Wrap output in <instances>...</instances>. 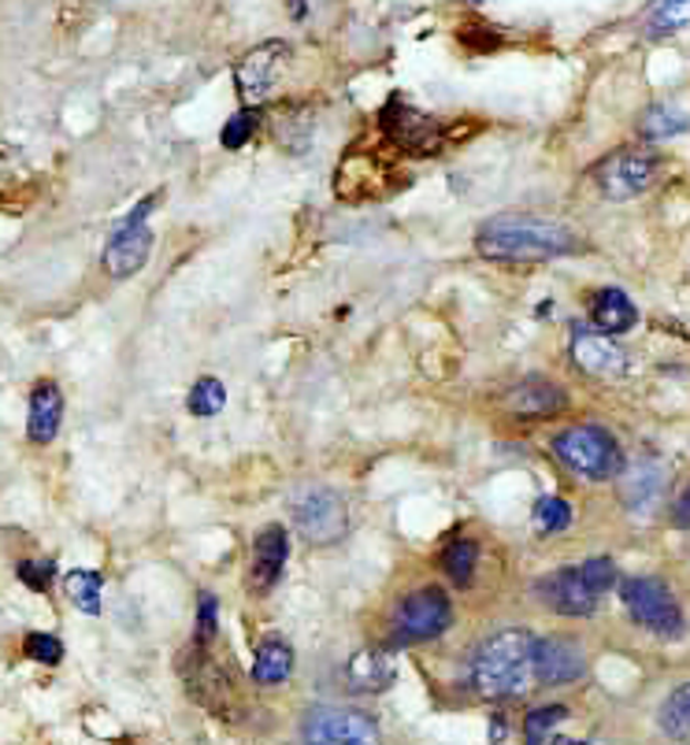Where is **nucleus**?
I'll use <instances>...</instances> for the list:
<instances>
[{
	"label": "nucleus",
	"instance_id": "obj_33",
	"mask_svg": "<svg viewBox=\"0 0 690 745\" xmlns=\"http://www.w3.org/2000/svg\"><path fill=\"white\" fill-rule=\"evenodd\" d=\"M579 575H583V582H587V587L601 598V593L612 590V582H617V563H612L609 557H594V560L579 563Z\"/></svg>",
	"mask_w": 690,
	"mask_h": 745
},
{
	"label": "nucleus",
	"instance_id": "obj_5",
	"mask_svg": "<svg viewBox=\"0 0 690 745\" xmlns=\"http://www.w3.org/2000/svg\"><path fill=\"white\" fill-rule=\"evenodd\" d=\"M293 524L312 546H334L349 530V508L331 486H305L293 494Z\"/></svg>",
	"mask_w": 690,
	"mask_h": 745
},
{
	"label": "nucleus",
	"instance_id": "obj_9",
	"mask_svg": "<svg viewBox=\"0 0 690 745\" xmlns=\"http://www.w3.org/2000/svg\"><path fill=\"white\" fill-rule=\"evenodd\" d=\"M305 745H379V727L357 708H312L301 723Z\"/></svg>",
	"mask_w": 690,
	"mask_h": 745
},
{
	"label": "nucleus",
	"instance_id": "obj_1",
	"mask_svg": "<svg viewBox=\"0 0 690 745\" xmlns=\"http://www.w3.org/2000/svg\"><path fill=\"white\" fill-rule=\"evenodd\" d=\"M475 249H480V257L497 263H538L571 257L583 249V241L568 227L538 216H497L480 227Z\"/></svg>",
	"mask_w": 690,
	"mask_h": 745
},
{
	"label": "nucleus",
	"instance_id": "obj_38",
	"mask_svg": "<svg viewBox=\"0 0 690 745\" xmlns=\"http://www.w3.org/2000/svg\"><path fill=\"white\" fill-rule=\"evenodd\" d=\"M505 738V716H494L491 720V742H502Z\"/></svg>",
	"mask_w": 690,
	"mask_h": 745
},
{
	"label": "nucleus",
	"instance_id": "obj_7",
	"mask_svg": "<svg viewBox=\"0 0 690 745\" xmlns=\"http://www.w3.org/2000/svg\"><path fill=\"white\" fill-rule=\"evenodd\" d=\"M379 126H382V134L394 142V148H401V153H409V156H431L442 148V123L431 120L428 112L405 104L398 93L382 104Z\"/></svg>",
	"mask_w": 690,
	"mask_h": 745
},
{
	"label": "nucleus",
	"instance_id": "obj_3",
	"mask_svg": "<svg viewBox=\"0 0 690 745\" xmlns=\"http://www.w3.org/2000/svg\"><path fill=\"white\" fill-rule=\"evenodd\" d=\"M554 456L568 467V472H576L583 478H594V483L617 478L624 472L620 442L612 438L605 427H594V423L560 431L554 438Z\"/></svg>",
	"mask_w": 690,
	"mask_h": 745
},
{
	"label": "nucleus",
	"instance_id": "obj_36",
	"mask_svg": "<svg viewBox=\"0 0 690 745\" xmlns=\"http://www.w3.org/2000/svg\"><path fill=\"white\" fill-rule=\"evenodd\" d=\"M23 653L30 656V660H38V664H60L63 660V645H60V638H52V634H27V642H23Z\"/></svg>",
	"mask_w": 690,
	"mask_h": 745
},
{
	"label": "nucleus",
	"instance_id": "obj_25",
	"mask_svg": "<svg viewBox=\"0 0 690 745\" xmlns=\"http://www.w3.org/2000/svg\"><path fill=\"white\" fill-rule=\"evenodd\" d=\"M687 126H690L687 112L672 108V104H653V108H646V112H642L639 134H642V137H650V142H665V137L683 134Z\"/></svg>",
	"mask_w": 690,
	"mask_h": 745
},
{
	"label": "nucleus",
	"instance_id": "obj_23",
	"mask_svg": "<svg viewBox=\"0 0 690 745\" xmlns=\"http://www.w3.org/2000/svg\"><path fill=\"white\" fill-rule=\"evenodd\" d=\"M661 731L679 745H690V683L676 686L661 705Z\"/></svg>",
	"mask_w": 690,
	"mask_h": 745
},
{
	"label": "nucleus",
	"instance_id": "obj_27",
	"mask_svg": "<svg viewBox=\"0 0 690 745\" xmlns=\"http://www.w3.org/2000/svg\"><path fill=\"white\" fill-rule=\"evenodd\" d=\"M275 134H279V142L290 148V153H305L312 142V115L309 108H286L279 112V120H275Z\"/></svg>",
	"mask_w": 690,
	"mask_h": 745
},
{
	"label": "nucleus",
	"instance_id": "obj_18",
	"mask_svg": "<svg viewBox=\"0 0 690 745\" xmlns=\"http://www.w3.org/2000/svg\"><path fill=\"white\" fill-rule=\"evenodd\" d=\"M394 679L398 668L387 649H360L346 664V683L353 694H382L387 686H394Z\"/></svg>",
	"mask_w": 690,
	"mask_h": 745
},
{
	"label": "nucleus",
	"instance_id": "obj_29",
	"mask_svg": "<svg viewBox=\"0 0 690 745\" xmlns=\"http://www.w3.org/2000/svg\"><path fill=\"white\" fill-rule=\"evenodd\" d=\"M223 404H227V390H223V382L205 375V379L194 382V390H189L186 408L194 412V416H219Z\"/></svg>",
	"mask_w": 690,
	"mask_h": 745
},
{
	"label": "nucleus",
	"instance_id": "obj_35",
	"mask_svg": "<svg viewBox=\"0 0 690 745\" xmlns=\"http://www.w3.org/2000/svg\"><path fill=\"white\" fill-rule=\"evenodd\" d=\"M219 631V601L216 593H200L197 598V645H208Z\"/></svg>",
	"mask_w": 690,
	"mask_h": 745
},
{
	"label": "nucleus",
	"instance_id": "obj_19",
	"mask_svg": "<svg viewBox=\"0 0 690 745\" xmlns=\"http://www.w3.org/2000/svg\"><path fill=\"white\" fill-rule=\"evenodd\" d=\"M565 404H568L565 390L549 379H524L508 393V408L524 420H549L557 416V412H565Z\"/></svg>",
	"mask_w": 690,
	"mask_h": 745
},
{
	"label": "nucleus",
	"instance_id": "obj_4",
	"mask_svg": "<svg viewBox=\"0 0 690 745\" xmlns=\"http://www.w3.org/2000/svg\"><path fill=\"white\" fill-rule=\"evenodd\" d=\"M624 609L631 612V620L650 631L657 638H679L683 634V612H679V601L672 598V590L665 587L661 579H650V575H635L620 587Z\"/></svg>",
	"mask_w": 690,
	"mask_h": 745
},
{
	"label": "nucleus",
	"instance_id": "obj_32",
	"mask_svg": "<svg viewBox=\"0 0 690 745\" xmlns=\"http://www.w3.org/2000/svg\"><path fill=\"white\" fill-rule=\"evenodd\" d=\"M257 126H260L257 108H241L238 115H230L227 126H223V134H219L223 148H241L253 134H257Z\"/></svg>",
	"mask_w": 690,
	"mask_h": 745
},
{
	"label": "nucleus",
	"instance_id": "obj_28",
	"mask_svg": "<svg viewBox=\"0 0 690 745\" xmlns=\"http://www.w3.org/2000/svg\"><path fill=\"white\" fill-rule=\"evenodd\" d=\"M690 23V0H653L646 27L650 34H672V30Z\"/></svg>",
	"mask_w": 690,
	"mask_h": 745
},
{
	"label": "nucleus",
	"instance_id": "obj_11",
	"mask_svg": "<svg viewBox=\"0 0 690 745\" xmlns=\"http://www.w3.org/2000/svg\"><path fill=\"white\" fill-rule=\"evenodd\" d=\"M531 664H535V679L543 686L576 683V679L587 672V656H583V649L576 642H568V638H535V656H531Z\"/></svg>",
	"mask_w": 690,
	"mask_h": 745
},
{
	"label": "nucleus",
	"instance_id": "obj_41",
	"mask_svg": "<svg viewBox=\"0 0 690 745\" xmlns=\"http://www.w3.org/2000/svg\"><path fill=\"white\" fill-rule=\"evenodd\" d=\"M468 4H486V0H468Z\"/></svg>",
	"mask_w": 690,
	"mask_h": 745
},
{
	"label": "nucleus",
	"instance_id": "obj_2",
	"mask_svg": "<svg viewBox=\"0 0 690 745\" xmlns=\"http://www.w3.org/2000/svg\"><path fill=\"white\" fill-rule=\"evenodd\" d=\"M535 634L527 627H505L491 638H483V645L472 653L468 679L475 694L483 697H513L527 686V679L535 675Z\"/></svg>",
	"mask_w": 690,
	"mask_h": 745
},
{
	"label": "nucleus",
	"instance_id": "obj_37",
	"mask_svg": "<svg viewBox=\"0 0 690 745\" xmlns=\"http://www.w3.org/2000/svg\"><path fill=\"white\" fill-rule=\"evenodd\" d=\"M672 524H676L679 530H690V486H687V494L679 497L676 508H672Z\"/></svg>",
	"mask_w": 690,
	"mask_h": 745
},
{
	"label": "nucleus",
	"instance_id": "obj_26",
	"mask_svg": "<svg viewBox=\"0 0 690 745\" xmlns=\"http://www.w3.org/2000/svg\"><path fill=\"white\" fill-rule=\"evenodd\" d=\"M63 590H68V598L74 601V609H82L90 615L101 612V571H90V568L68 571Z\"/></svg>",
	"mask_w": 690,
	"mask_h": 745
},
{
	"label": "nucleus",
	"instance_id": "obj_34",
	"mask_svg": "<svg viewBox=\"0 0 690 745\" xmlns=\"http://www.w3.org/2000/svg\"><path fill=\"white\" fill-rule=\"evenodd\" d=\"M16 575H19L23 587H30L34 593H45L52 587V579H56V563L52 560H23L16 568Z\"/></svg>",
	"mask_w": 690,
	"mask_h": 745
},
{
	"label": "nucleus",
	"instance_id": "obj_14",
	"mask_svg": "<svg viewBox=\"0 0 690 745\" xmlns=\"http://www.w3.org/2000/svg\"><path fill=\"white\" fill-rule=\"evenodd\" d=\"M571 360H576L579 371H587L594 379H617L628 371V353L609 334H598V330H576Z\"/></svg>",
	"mask_w": 690,
	"mask_h": 745
},
{
	"label": "nucleus",
	"instance_id": "obj_30",
	"mask_svg": "<svg viewBox=\"0 0 690 745\" xmlns=\"http://www.w3.org/2000/svg\"><path fill=\"white\" fill-rule=\"evenodd\" d=\"M565 720H568V708L565 705H543V708L527 712V720H524V742L527 745H546V738L554 734V727H557V723H565Z\"/></svg>",
	"mask_w": 690,
	"mask_h": 745
},
{
	"label": "nucleus",
	"instance_id": "obj_8",
	"mask_svg": "<svg viewBox=\"0 0 690 745\" xmlns=\"http://www.w3.org/2000/svg\"><path fill=\"white\" fill-rule=\"evenodd\" d=\"M657 175V159L639 148H617L594 167V186L609 200H631L650 189Z\"/></svg>",
	"mask_w": 690,
	"mask_h": 745
},
{
	"label": "nucleus",
	"instance_id": "obj_6",
	"mask_svg": "<svg viewBox=\"0 0 690 745\" xmlns=\"http://www.w3.org/2000/svg\"><path fill=\"white\" fill-rule=\"evenodd\" d=\"M453 623V604L445 598L442 587H423L416 593H409L405 601L398 604L394 612V638L401 645L412 642H431L450 631Z\"/></svg>",
	"mask_w": 690,
	"mask_h": 745
},
{
	"label": "nucleus",
	"instance_id": "obj_22",
	"mask_svg": "<svg viewBox=\"0 0 690 745\" xmlns=\"http://www.w3.org/2000/svg\"><path fill=\"white\" fill-rule=\"evenodd\" d=\"M293 672V649L282 642V638H264L257 645V656H253V679L260 686H279Z\"/></svg>",
	"mask_w": 690,
	"mask_h": 745
},
{
	"label": "nucleus",
	"instance_id": "obj_15",
	"mask_svg": "<svg viewBox=\"0 0 690 745\" xmlns=\"http://www.w3.org/2000/svg\"><path fill=\"white\" fill-rule=\"evenodd\" d=\"M538 598L546 601V609H554L560 615H590L598 609V593L583 582L579 568H560L554 575H546V579L538 582Z\"/></svg>",
	"mask_w": 690,
	"mask_h": 745
},
{
	"label": "nucleus",
	"instance_id": "obj_31",
	"mask_svg": "<svg viewBox=\"0 0 690 745\" xmlns=\"http://www.w3.org/2000/svg\"><path fill=\"white\" fill-rule=\"evenodd\" d=\"M531 519H535V530H543V535H560V530L571 527V505L565 497H543Z\"/></svg>",
	"mask_w": 690,
	"mask_h": 745
},
{
	"label": "nucleus",
	"instance_id": "obj_40",
	"mask_svg": "<svg viewBox=\"0 0 690 745\" xmlns=\"http://www.w3.org/2000/svg\"><path fill=\"white\" fill-rule=\"evenodd\" d=\"M549 745H587V742H576V738H554Z\"/></svg>",
	"mask_w": 690,
	"mask_h": 745
},
{
	"label": "nucleus",
	"instance_id": "obj_10",
	"mask_svg": "<svg viewBox=\"0 0 690 745\" xmlns=\"http://www.w3.org/2000/svg\"><path fill=\"white\" fill-rule=\"evenodd\" d=\"M286 56H290V52H286V41H279V38L264 41V45L246 52V56H241V63L235 68L238 97L246 101V104H257V101L268 97L271 86L279 82V71H282Z\"/></svg>",
	"mask_w": 690,
	"mask_h": 745
},
{
	"label": "nucleus",
	"instance_id": "obj_39",
	"mask_svg": "<svg viewBox=\"0 0 690 745\" xmlns=\"http://www.w3.org/2000/svg\"><path fill=\"white\" fill-rule=\"evenodd\" d=\"M293 19H305V0H293Z\"/></svg>",
	"mask_w": 690,
	"mask_h": 745
},
{
	"label": "nucleus",
	"instance_id": "obj_20",
	"mask_svg": "<svg viewBox=\"0 0 690 745\" xmlns=\"http://www.w3.org/2000/svg\"><path fill=\"white\" fill-rule=\"evenodd\" d=\"M60 420H63V393L56 390V382H38L34 393H30V423H27L30 442L49 445L56 438Z\"/></svg>",
	"mask_w": 690,
	"mask_h": 745
},
{
	"label": "nucleus",
	"instance_id": "obj_17",
	"mask_svg": "<svg viewBox=\"0 0 690 745\" xmlns=\"http://www.w3.org/2000/svg\"><path fill=\"white\" fill-rule=\"evenodd\" d=\"M286 557H290V538H286V527L271 524L264 527L257 541H253V587L271 590L279 582V575L286 568Z\"/></svg>",
	"mask_w": 690,
	"mask_h": 745
},
{
	"label": "nucleus",
	"instance_id": "obj_13",
	"mask_svg": "<svg viewBox=\"0 0 690 745\" xmlns=\"http://www.w3.org/2000/svg\"><path fill=\"white\" fill-rule=\"evenodd\" d=\"M398 178L390 172V164L382 156H346L342 164H338V175H334V186H338V197L342 200H368V197H379L375 186H394Z\"/></svg>",
	"mask_w": 690,
	"mask_h": 745
},
{
	"label": "nucleus",
	"instance_id": "obj_24",
	"mask_svg": "<svg viewBox=\"0 0 690 745\" xmlns=\"http://www.w3.org/2000/svg\"><path fill=\"white\" fill-rule=\"evenodd\" d=\"M475 563H480V546L472 538H453L442 549V571L450 575L456 587H468L475 579Z\"/></svg>",
	"mask_w": 690,
	"mask_h": 745
},
{
	"label": "nucleus",
	"instance_id": "obj_12",
	"mask_svg": "<svg viewBox=\"0 0 690 745\" xmlns=\"http://www.w3.org/2000/svg\"><path fill=\"white\" fill-rule=\"evenodd\" d=\"M148 252H153V230L145 223H120L109 238V249H104V271L112 279H131L148 263Z\"/></svg>",
	"mask_w": 690,
	"mask_h": 745
},
{
	"label": "nucleus",
	"instance_id": "obj_16",
	"mask_svg": "<svg viewBox=\"0 0 690 745\" xmlns=\"http://www.w3.org/2000/svg\"><path fill=\"white\" fill-rule=\"evenodd\" d=\"M624 483H620V497L624 505L631 508L635 516H650L657 505H661L665 489H668V472L650 456H642V461H635L628 472H620Z\"/></svg>",
	"mask_w": 690,
	"mask_h": 745
},
{
	"label": "nucleus",
	"instance_id": "obj_21",
	"mask_svg": "<svg viewBox=\"0 0 690 745\" xmlns=\"http://www.w3.org/2000/svg\"><path fill=\"white\" fill-rule=\"evenodd\" d=\"M590 319H594V327L601 330V334H628V330L639 323V308L631 304V297L624 293V290H601V293H594V301H590Z\"/></svg>",
	"mask_w": 690,
	"mask_h": 745
}]
</instances>
